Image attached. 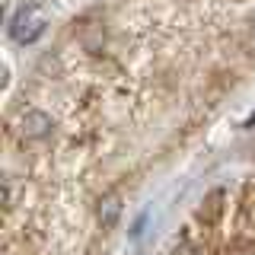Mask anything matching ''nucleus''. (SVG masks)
<instances>
[{
  "instance_id": "nucleus-7",
  "label": "nucleus",
  "mask_w": 255,
  "mask_h": 255,
  "mask_svg": "<svg viewBox=\"0 0 255 255\" xmlns=\"http://www.w3.org/2000/svg\"><path fill=\"white\" fill-rule=\"evenodd\" d=\"M227 255H249V246L239 243V246H227Z\"/></svg>"
},
{
  "instance_id": "nucleus-2",
  "label": "nucleus",
  "mask_w": 255,
  "mask_h": 255,
  "mask_svg": "<svg viewBox=\"0 0 255 255\" xmlns=\"http://www.w3.org/2000/svg\"><path fill=\"white\" fill-rule=\"evenodd\" d=\"M51 128H54V122H51V115H48V112L29 109V112H22L19 122H16V134H19V137H26V140H42V137L51 134Z\"/></svg>"
},
{
  "instance_id": "nucleus-4",
  "label": "nucleus",
  "mask_w": 255,
  "mask_h": 255,
  "mask_svg": "<svg viewBox=\"0 0 255 255\" xmlns=\"http://www.w3.org/2000/svg\"><path fill=\"white\" fill-rule=\"evenodd\" d=\"M96 217H99V227L102 230H115L118 217H122V195H106V198H102Z\"/></svg>"
},
{
  "instance_id": "nucleus-1",
  "label": "nucleus",
  "mask_w": 255,
  "mask_h": 255,
  "mask_svg": "<svg viewBox=\"0 0 255 255\" xmlns=\"http://www.w3.org/2000/svg\"><path fill=\"white\" fill-rule=\"evenodd\" d=\"M45 26H48V19L42 13V0H29V3H22L19 13L10 19V35H13V42H19V45H32L45 32Z\"/></svg>"
},
{
  "instance_id": "nucleus-3",
  "label": "nucleus",
  "mask_w": 255,
  "mask_h": 255,
  "mask_svg": "<svg viewBox=\"0 0 255 255\" xmlns=\"http://www.w3.org/2000/svg\"><path fill=\"white\" fill-rule=\"evenodd\" d=\"M223 201H227V191H223V188H214L211 195L204 198V204L198 207V220H201L204 227H214V223L220 220V214H223Z\"/></svg>"
},
{
  "instance_id": "nucleus-6",
  "label": "nucleus",
  "mask_w": 255,
  "mask_h": 255,
  "mask_svg": "<svg viewBox=\"0 0 255 255\" xmlns=\"http://www.w3.org/2000/svg\"><path fill=\"white\" fill-rule=\"evenodd\" d=\"M3 204H6V211L13 207V182H10V179L3 182Z\"/></svg>"
},
{
  "instance_id": "nucleus-5",
  "label": "nucleus",
  "mask_w": 255,
  "mask_h": 255,
  "mask_svg": "<svg viewBox=\"0 0 255 255\" xmlns=\"http://www.w3.org/2000/svg\"><path fill=\"white\" fill-rule=\"evenodd\" d=\"M172 255H207L204 246H195V243H179L172 249Z\"/></svg>"
}]
</instances>
